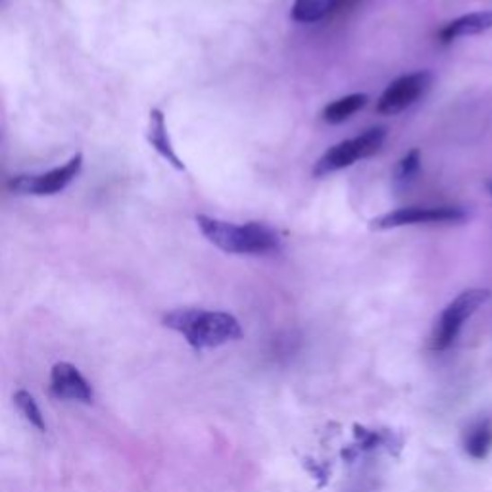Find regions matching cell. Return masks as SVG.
Segmentation results:
<instances>
[{
	"mask_svg": "<svg viewBox=\"0 0 492 492\" xmlns=\"http://www.w3.org/2000/svg\"><path fill=\"white\" fill-rule=\"evenodd\" d=\"M162 323L185 337L195 350L215 348L242 338V327L227 312L180 308L163 313Z\"/></svg>",
	"mask_w": 492,
	"mask_h": 492,
	"instance_id": "obj_1",
	"label": "cell"
},
{
	"mask_svg": "<svg viewBox=\"0 0 492 492\" xmlns=\"http://www.w3.org/2000/svg\"><path fill=\"white\" fill-rule=\"evenodd\" d=\"M197 225L204 239L227 254H269L281 249L276 231L258 222L235 225L200 214L197 215Z\"/></svg>",
	"mask_w": 492,
	"mask_h": 492,
	"instance_id": "obj_2",
	"label": "cell"
},
{
	"mask_svg": "<svg viewBox=\"0 0 492 492\" xmlns=\"http://www.w3.org/2000/svg\"><path fill=\"white\" fill-rule=\"evenodd\" d=\"M488 298L490 291L487 289H470L458 294L452 303L441 312L439 320H436L429 338V348L435 352H443L450 348V345L458 338L463 323H466Z\"/></svg>",
	"mask_w": 492,
	"mask_h": 492,
	"instance_id": "obj_3",
	"label": "cell"
},
{
	"mask_svg": "<svg viewBox=\"0 0 492 492\" xmlns=\"http://www.w3.org/2000/svg\"><path fill=\"white\" fill-rule=\"evenodd\" d=\"M387 139L385 127H372L362 135L331 146L313 166V177H325L345 170L358 160L373 156Z\"/></svg>",
	"mask_w": 492,
	"mask_h": 492,
	"instance_id": "obj_4",
	"label": "cell"
},
{
	"mask_svg": "<svg viewBox=\"0 0 492 492\" xmlns=\"http://www.w3.org/2000/svg\"><path fill=\"white\" fill-rule=\"evenodd\" d=\"M81 168H83V154L77 153L66 163H62V166L50 171L12 177L8 181V189L12 193L25 197H52L62 193V190L81 173Z\"/></svg>",
	"mask_w": 492,
	"mask_h": 492,
	"instance_id": "obj_5",
	"label": "cell"
},
{
	"mask_svg": "<svg viewBox=\"0 0 492 492\" xmlns=\"http://www.w3.org/2000/svg\"><path fill=\"white\" fill-rule=\"evenodd\" d=\"M468 220V212L458 206H409L389 214H382L372 222V229L387 231L408 225H433V224H461Z\"/></svg>",
	"mask_w": 492,
	"mask_h": 492,
	"instance_id": "obj_6",
	"label": "cell"
},
{
	"mask_svg": "<svg viewBox=\"0 0 492 492\" xmlns=\"http://www.w3.org/2000/svg\"><path fill=\"white\" fill-rule=\"evenodd\" d=\"M431 83H433V74L427 70L414 72V74L394 79L392 83L382 91V94L377 101L375 110L381 116L400 114L406 110V108L414 106L423 94L429 91Z\"/></svg>",
	"mask_w": 492,
	"mask_h": 492,
	"instance_id": "obj_7",
	"label": "cell"
},
{
	"mask_svg": "<svg viewBox=\"0 0 492 492\" xmlns=\"http://www.w3.org/2000/svg\"><path fill=\"white\" fill-rule=\"evenodd\" d=\"M50 394L60 400L92 402V389L85 375L70 362H58L50 372Z\"/></svg>",
	"mask_w": 492,
	"mask_h": 492,
	"instance_id": "obj_8",
	"label": "cell"
},
{
	"mask_svg": "<svg viewBox=\"0 0 492 492\" xmlns=\"http://www.w3.org/2000/svg\"><path fill=\"white\" fill-rule=\"evenodd\" d=\"M146 139H148L150 146H153L163 160L170 162L175 170L185 171V163L181 162L180 156H177L175 148L171 145L166 116H163V112L158 110V108H153V110H150Z\"/></svg>",
	"mask_w": 492,
	"mask_h": 492,
	"instance_id": "obj_9",
	"label": "cell"
},
{
	"mask_svg": "<svg viewBox=\"0 0 492 492\" xmlns=\"http://www.w3.org/2000/svg\"><path fill=\"white\" fill-rule=\"evenodd\" d=\"M488 30H492V10L471 12V13H466V16H460L452 22H448L439 31V40L448 45L456 39L479 35Z\"/></svg>",
	"mask_w": 492,
	"mask_h": 492,
	"instance_id": "obj_10",
	"label": "cell"
},
{
	"mask_svg": "<svg viewBox=\"0 0 492 492\" xmlns=\"http://www.w3.org/2000/svg\"><path fill=\"white\" fill-rule=\"evenodd\" d=\"M369 97L365 92H354L347 94L343 99H337L335 102L327 104L321 112V118L325 123H331V126H338L347 119H350L354 114L360 112L362 108L367 104Z\"/></svg>",
	"mask_w": 492,
	"mask_h": 492,
	"instance_id": "obj_11",
	"label": "cell"
},
{
	"mask_svg": "<svg viewBox=\"0 0 492 492\" xmlns=\"http://www.w3.org/2000/svg\"><path fill=\"white\" fill-rule=\"evenodd\" d=\"M463 444L473 460H485L492 450V419H481L471 426Z\"/></svg>",
	"mask_w": 492,
	"mask_h": 492,
	"instance_id": "obj_12",
	"label": "cell"
},
{
	"mask_svg": "<svg viewBox=\"0 0 492 492\" xmlns=\"http://www.w3.org/2000/svg\"><path fill=\"white\" fill-rule=\"evenodd\" d=\"M333 0H294L291 20L296 23H316L331 16Z\"/></svg>",
	"mask_w": 492,
	"mask_h": 492,
	"instance_id": "obj_13",
	"label": "cell"
},
{
	"mask_svg": "<svg viewBox=\"0 0 492 492\" xmlns=\"http://www.w3.org/2000/svg\"><path fill=\"white\" fill-rule=\"evenodd\" d=\"M13 404L20 409V414L31 423V426L37 431H47V423H45V416L40 412V408L37 404V400L33 399L31 392H27L25 389H20L13 392Z\"/></svg>",
	"mask_w": 492,
	"mask_h": 492,
	"instance_id": "obj_14",
	"label": "cell"
},
{
	"mask_svg": "<svg viewBox=\"0 0 492 492\" xmlns=\"http://www.w3.org/2000/svg\"><path fill=\"white\" fill-rule=\"evenodd\" d=\"M421 170V153H419V148H414V150H409L408 154H404L399 163H396V168H394V183L399 185V187H404L408 183H412L416 180V175L419 173Z\"/></svg>",
	"mask_w": 492,
	"mask_h": 492,
	"instance_id": "obj_15",
	"label": "cell"
},
{
	"mask_svg": "<svg viewBox=\"0 0 492 492\" xmlns=\"http://www.w3.org/2000/svg\"><path fill=\"white\" fill-rule=\"evenodd\" d=\"M488 190H490V195H492V181L488 183Z\"/></svg>",
	"mask_w": 492,
	"mask_h": 492,
	"instance_id": "obj_16",
	"label": "cell"
}]
</instances>
